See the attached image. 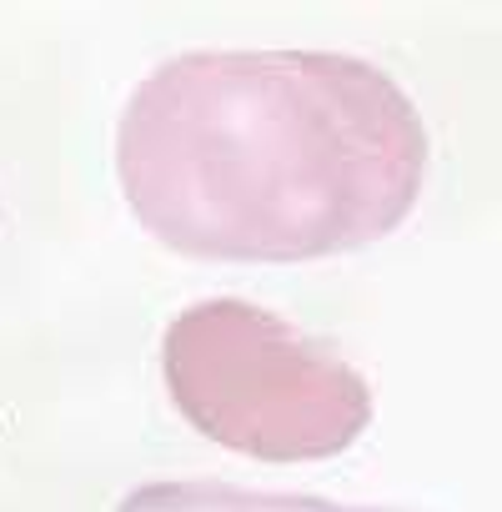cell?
I'll return each mask as SVG.
<instances>
[{
    "mask_svg": "<svg viewBox=\"0 0 502 512\" xmlns=\"http://www.w3.org/2000/svg\"><path fill=\"white\" fill-rule=\"evenodd\" d=\"M427 176L412 96L342 51H186L116 126L131 216L186 262L292 267L392 236Z\"/></svg>",
    "mask_w": 502,
    "mask_h": 512,
    "instance_id": "6da1fadb",
    "label": "cell"
},
{
    "mask_svg": "<svg viewBox=\"0 0 502 512\" xmlns=\"http://www.w3.org/2000/svg\"><path fill=\"white\" fill-rule=\"evenodd\" d=\"M161 377L186 427L257 462H327L372 427V387L342 352L241 297L176 312Z\"/></svg>",
    "mask_w": 502,
    "mask_h": 512,
    "instance_id": "7a4b0ae2",
    "label": "cell"
},
{
    "mask_svg": "<svg viewBox=\"0 0 502 512\" xmlns=\"http://www.w3.org/2000/svg\"><path fill=\"white\" fill-rule=\"evenodd\" d=\"M116 512H402V507H347L327 497H287V492H251L216 477H166L131 487Z\"/></svg>",
    "mask_w": 502,
    "mask_h": 512,
    "instance_id": "3957f363",
    "label": "cell"
}]
</instances>
